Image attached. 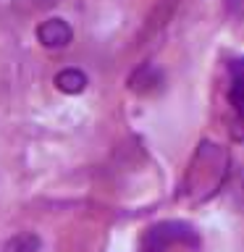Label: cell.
Wrapping results in <instances>:
<instances>
[{
	"label": "cell",
	"mask_w": 244,
	"mask_h": 252,
	"mask_svg": "<svg viewBox=\"0 0 244 252\" xmlns=\"http://www.w3.org/2000/svg\"><path fill=\"white\" fill-rule=\"evenodd\" d=\"M228 173H231L228 150L218 142L202 139L186 165L184 181H181V197L192 205L208 202L223 189Z\"/></svg>",
	"instance_id": "6da1fadb"
},
{
	"label": "cell",
	"mask_w": 244,
	"mask_h": 252,
	"mask_svg": "<svg viewBox=\"0 0 244 252\" xmlns=\"http://www.w3.org/2000/svg\"><path fill=\"white\" fill-rule=\"evenodd\" d=\"M173 244H184V247L197 250L202 239L194 231V226H189L186 220H160V223L150 226L145 231L139 242V252H165Z\"/></svg>",
	"instance_id": "7a4b0ae2"
},
{
	"label": "cell",
	"mask_w": 244,
	"mask_h": 252,
	"mask_svg": "<svg viewBox=\"0 0 244 252\" xmlns=\"http://www.w3.org/2000/svg\"><path fill=\"white\" fill-rule=\"evenodd\" d=\"M37 39L47 50H61V47L71 45L74 29H71V24L66 19H47L37 27Z\"/></svg>",
	"instance_id": "3957f363"
},
{
	"label": "cell",
	"mask_w": 244,
	"mask_h": 252,
	"mask_svg": "<svg viewBox=\"0 0 244 252\" xmlns=\"http://www.w3.org/2000/svg\"><path fill=\"white\" fill-rule=\"evenodd\" d=\"M160 87H163V71L157 66H152V63H142L129 76V90L137 94H152Z\"/></svg>",
	"instance_id": "277c9868"
},
{
	"label": "cell",
	"mask_w": 244,
	"mask_h": 252,
	"mask_svg": "<svg viewBox=\"0 0 244 252\" xmlns=\"http://www.w3.org/2000/svg\"><path fill=\"white\" fill-rule=\"evenodd\" d=\"M55 87L63 94H79L87 90V74L82 68H63L55 74Z\"/></svg>",
	"instance_id": "5b68a950"
},
{
	"label": "cell",
	"mask_w": 244,
	"mask_h": 252,
	"mask_svg": "<svg viewBox=\"0 0 244 252\" xmlns=\"http://www.w3.org/2000/svg\"><path fill=\"white\" fill-rule=\"evenodd\" d=\"M228 100H231L234 110L244 116V61L231 63V87H228Z\"/></svg>",
	"instance_id": "8992f818"
},
{
	"label": "cell",
	"mask_w": 244,
	"mask_h": 252,
	"mask_svg": "<svg viewBox=\"0 0 244 252\" xmlns=\"http://www.w3.org/2000/svg\"><path fill=\"white\" fill-rule=\"evenodd\" d=\"M39 250H42V242L34 234H19L3 247V252H39Z\"/></svg>",
	"instance_id": "52a82bcc"
}]
</instances>
